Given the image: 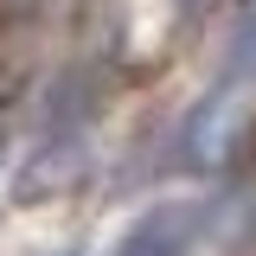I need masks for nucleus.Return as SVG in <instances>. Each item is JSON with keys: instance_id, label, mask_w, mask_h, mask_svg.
Listing matches in <instances>:
<instances>
[{"instance_id": "nucleus-1", "label": "nucleus", "mask_w": 256, "mask_h": 256, "mask_svg": "<svg viewBox=\"0 0 256 256\" xmlns=\"http://www.w3.org/2000/svg\"><path fill=\"white\" fill-rule=\"evenodd\" d=\"M84 166H90V141H84V128H52V134L20 160V173H13V198H20V205L58 198L64 186L84 180Z\"/></svg>"}, {"instance_id": "nucleus-4", "label": "nucleus", "mask_w": 256, "mask_h": 256, "mask_svg": "<svg viewBox=\"0 0 256 256\" xmlns=\"http://www.w3.org/2000/svg\"><path fill=\"white\" fill-rule=\"evenodd\" d=\"M180 6H186V13H198V6H212V0H180Z\"/></svg>"}, {"instance_id": "nucleus-5", "label": "nucleus", "mask_w": 256, "mask_h": 256, "mask_svg": "<svg viewBox=\"0 0 256 256\" xmlns=\"http://www.w3.org/2000/svg\"><path fill=\"white\" fill-rule=\"evenodd\" d=\"M250 166H256V128H250Z\"/></svg>"}, {"instance_id": "nucleus-2", "label": "nucleus", "mask_w": 256, "mask_h": 256, "mask_svg": "<svg viewBox=\"0 0 256 256\" xmlns=\"http://www.w3.org/2000/svg\"><path fill=\"white\" fill-rule=\"evenodd\" d=\"M198 237H205V205L198 198H166L122 230L116 256H198Z\"/></svg>"}, {"instance_id": "nucleus-6", "label": "nucleus", "mask_w": 256, "mask_h": 256, "mask_svg": "<svg viewBox=\"0 0 256 256\" xmlns=\"http://www.w3.org/2000/svg\"><path fill=\"white\" fill-rule=\"evenodd\" d=\"M64 256H77V250H64Z\"/></svg>"}, {"instance_id": "nucleus-3", "label": "nucleus", "mask_w": 256, "mask_h": 256, "mask_svg": "<svg viewBox=\"0 0 256 256\" xmlns=\"http://www.w3.org/2000/svg\"><path fill=\"white\" fill-rule=\"evenodd\" d=\"M230 148H237V90L212 84L205 102L186 116V160L192 166H218Z\"/></svg>"}]
</instances>
